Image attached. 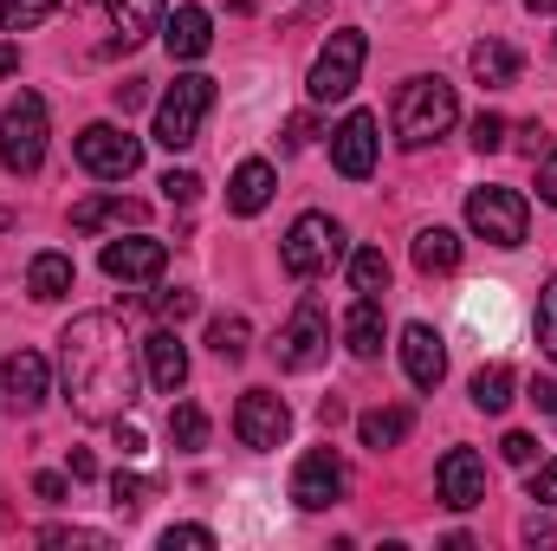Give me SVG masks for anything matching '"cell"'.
Instances as JSON below:
<instances>
[{"label":"cell","mask_w":557,"mask_h":551,"mask_svg":"<svg viewBox=\"0 0 557 551\" xmlns=\"http://www.w3.org/2000/svg\"><path fill=\"white\" fill-rule=\"evenodd\" d=\"M65 403L85 421H117L137 403V344L117 311H78L59 338Z\"/></svg>","instance_id":"cell-1"},{"label":"cell","mask_w":557,"mask_h":551,"mask_svg":"<svg viewBox=\"0 0 557 551\" xmlns=\"http://www.w3.org/2000/svg\"><path fill=\"white\" fill-rule=\"evenodd\" d=\"M454 118H460V98H454L447 78H409V85L396 91V143H403V149L441 143L454 131Z\"/></svg>","instance_id":"cell-2"},{"label":"cell","mask_w":557,"mask_h":551,"mask_svg":"<svg viewBox=\"0 0 557 551\" xmlns=\"http://www.w3.org/2000/svg\"><path fill=\"white\" fill-rule=\"evenodd\" d=\"M208 111H214V78H208V72H182V78L162 91V105H156V143H162V149L201 143Z\"/></svg>","instance_id":"cell-3"},{"label":"cell","mask_w":557,"mask_h":551,"mask_svg":"<svg viewBox=\"0 0 557 551\" xmlns=\"http://www.w3.org/2000/svg\"><path fill=\"white\" fill-rule=\"evenodd\" d=\"M363 59H370V39H363V26H337L324 46H318V59H311V98L318 105H337V98H350L357 91V72H363Z\"/></svg>","instance_id":"cell-4"},{"label":"cell","mask_w":557,"mask_h":551,"mask_svg":"<svg viewBox=\"0 0 557 551\" xmlns=\"http://www.w3.org/2000/svg\"><path fill=\"white\" fill-rule=\"evenodd\" d=\"M39 156H46V98L39 91H20L0 111V169L7 175H33Z\"/></svg>","instance_id":"cell-5"},{"label":"cell","mask_w":557,"mask_h":551,"mask_svg":"<svg viewBox=\"0 0 557 551\" xmlns=\"http://www.w3.org/2000/svg\"><path fill=\"white\" fill-rule=\"evenodd\" d=\"M467 228L480 234V241H493V247H525V228H532V208H525V195L519 188H473L467 195Z\"/></svg>","instance_id":"cell-6"},{"label":"cell","mask_w":557,"mask_h":551,"mask_svg":"<svg viewBox=\"0 0 557 551\" xmlns=\"http://www.w3.org/2000/svg\"><path fill=\"white\" fill-rule=\"evenodd\" d=\"M337 254H344V228L331 221V215H298L292 221V234H285V273L292 279H318L337 267Z\"/></svg>","instance_id":"cell-7"},{"label":"cell","mask_w":557,"mask_h":551,"mask_svg":"<svg viewBox=\"0 0 557 551\" xmlns=\"http://www.w3.org/2000/svg\"><path fill=\"white\" fill-rule=\"evenodd\" d=\"M324 351H331V318H324V305H318V298H298L292 325L278 331V344H273L278 370H318V364H324Z\"/></svg>","instance_id":"cell-8"},{"label":"cell","mask_w":557,"mask_h":551,"mask_svg":"<svg viewBox=\"0 0 557 551\" xmlns=\"http://www.w3.org/2000/svg\"><path fill=\"white\" fill-rule=\"evenodd\" d=\"M78 162H85L98 182H124V175L143 169V143L131 137V131H117V124H85V131H78Z\"/></svg>","instance_id":"cell-9"},{"label":"cell","mask_w":557,"mask_h":551,"mask_svg":"<svg viewBox=\"0 0 557 551\" xmlns=\"http://www.w3.org/2000/svg\"><path fill=\"white\" fill-rule=\"evenodd\" d=\"M234 434L267 454V448H278V441L292 434V409L278 403L273 390H247V396L234 403Z\"/></svg>","instance_id":"cell-10"},{"label":"cell","mask_w":557,"mask_h":551,"mask_svg":"<svg viewBox=\"0 0 557 551\" xmlns=\"http://www.w3.org/2000/svg\"><path fill=\"white\" fill-rule=\"evenodd\" d=\"M292 500H298L305 513H324V506L344 500V461H337V448H311V454L298 461V474H292Z\"/></svg>","instance_id":"cell-11"},{"label":"cell","mask_w":557,"mask_h":551,"mask_svg":"<svg viewBox=\"0 0 557 551\" xmlns=\"http://www.w3.org/2000/svg\"><path fill=\"white\" fill-rule=\"evenodd\" d=\"M434 493H441L454 513L480 506V500H486V461H480L473 448H447L441 467H434Z\"/></svg>","instance_id":"cell-12"},{"label":"cell","mask_w":557,"mask_h":551,"mask_svg":"<svg viewBox=\"0 0 557 551\" xmlns=\"http://www.w3.org/2000/svg\"><path fill=\"white\" fill-rule=\"evenodd\" d=\"M162 267H169V247L149 241V234H131V241H111L104 247V273L117 279V285H156Z\"/></svg>","instance_id":"cell-13"},{"label":"cell","mask_w":557,"mask_h":551,"mask_svg":"<svg viewBox=\"0 0 557 551\" xmlns=\"http://www.w3.org/2000/svg\"><path fill=\"white\" fill-rule=\"evenodd\" d=\"M331 162H337V175H350V182H363V175L376 169V118H370V111H350V118L337 124Z\"/></svg>","instance_id":"cell-14"},{"label":"cell","mask_w":557,"mask_h":551,"mask_svg":"<svg viewBox=\"0 0 557 551\" xmlns=\"http://www.w3.org/2000/svg\"><path fill=\"white\" fill-rule=\"evenodd\" d=\"M0 383H7V403H13V409H26V415L52 396V370H46V357H39V351H13V357L0 364Z\"/></svg>","instance_id":"cell-15"},{"label":"cell","mask_w":557,"mask_h":551,"mask_svg":"<svg viewBox=\"0 0 557 551\" xmlns=\"http://www.w3.org/2000/svg\"><path fill=\"white\" fill-rule=\"evenodd\" d=\"M403 370H409L416 390H441V377H447V344H441L434 325H409V331H403Z\"/></svg>","instance_id":"cell-16"},{"label":"cell","mask_w":557,"mask_h":551,"mask_svg":"<svg viewBox=\"0 0 557 551\" xmlns=\"http://www.w3.org/2000/svg\"><path fill=\"white\" fill-rule=\"evenodd\" d=\"M143 221H149V208H143L137 195H91V201L72 208V228H78V234H98V228H143Z\"/></svg>","instance_id":"cell-17"},{"label":"cell","mask_w":557,"mask_h":551,"mask_svg":"<svg viewBox=\"0 0 557 551\" xmlns=\"http://www.w3.org/2000/svg\"><path fill=\"white\" fill-rule=\"evenodd\" d=\"M143 364H149V383H156L162 396H175V390L188 383V351H182V338H175L169 325H162V331H149Z\"/></svg>","instance_id":"cell-18"},{"label":"cell","mask_w":557,"mask_h":551,"mask_svg":"<svg viewBox=\"0 0 557 551\" xmlns=\"http://www.w3.org/2000/svg\"><path fill=\"white\" fill-rule=\"evenodd\" d=\"M162 46H169V59H201V52L214 46V20H208L201 7H175V13L162 20Z\"/></svg>","instance_id":"cell-19"},{"label":"cell","mask_w":557,"mask_h":551,"mask_svg":"<svg viewBox=\"0 0 557 551\" xmlns=\"http://www.w3.org/2000/svg\"><path fill=\"white\" fill-rule=\"evenodd\" d=\"M273 188H278L273 162H260V156H253V162H240V169H234V182H227V208H234V215H260V208L273 201Z\"/></svg>","instance_id":"cell-20"},{"label":"cell","mask_w":557,"mask_h":551,"mask_svg":"<svg viewBox=\"0 0 557 551\" xmlns=\"http://www.w3.org/2000/svg\"><path fill=\"white\" fill-rule=\"evenodd\" d=\"M344 344H350V357H376L383 351V298L357 292V305L344 311Z\"/></svg>","instance_id":"cell-21"},{"label":"cell","mask_w":557,"mask_h":551,"mask_svg":"<svg viewBox=\"0 0 557 551\" xmlns=\"http://www.w3.org/2000/svg\"><path fill=\"white\" fill-rule=\"evenodd\" d=\"M467 65H473V78H480L486 91H506V85H519V52H512L506 39H480V46L467 52Z\"/></svg>","instance_id":"cell-22"},{"label":"cell","mask_w":557,"mask_h":551,"mask_svg":"<svg viewBox=\"0 0 557 551\" xmlns=\"http://www.w3.org/2000/svg\"><path fill=\"white\" fill-rule=\"evenodd\" d=\"M104 13H111V26H117V46H143L169 13H162V0H104Z\"/></svg>","instance_id":"cell-23"},{"label":"cell","mask_w":557,"mask_h":551,"mask_svg":"<svg viewBox=\"0 0 557 551\" xmlns=\"http://www.w3.org/2000/svg\"><path fill=\"white\" fill-rule=\"evenodd\" d=\"M409 428H416V415H409V409H370V415H357V434H363V448H370V454L403 448V441H409Z\"/></svg>","instance_id":"cell-24"},{"label":"cell","mask_w":557,"mask_h":551,"mask_svg":"<svg viewBox=\"0 0 557 551\" xmlns=\"http://www.w3.org/2000/svg\"><path fill=\"white\" fill-rule=\"evenodd\" d=\"M72 260L65 254H33V267H26V292L39 298V305H52V298H65L72 292Z\"/></svg>","instance_id":"cell-25"},{"label":"cell","mask_w":557,"mask_h":551,"mask_svg":"<svg viewBox=\"0 0 557 551\" xmlns=\"http://www.w3.org/2000/svg\"><path fill=\"white\" fill-rule=\"evenodd\" d=\"M416 267L428 279L454 273V267H460V234H454V228H421L416 234Z\"/></svg>","instance_id":"cell-26"},{"label":"cell","mask_w":557,"mask_h":551,"mask_svg":"<svg viewBox=\"0 0 557 551\" xmlns=\"http://www.w3.org/2000/svg\"><path fill=\"white\" fill-rule=\"evenodd\" d=\"M512 390H519V377H512V364H486V370L473 377V409L499 415L506 403H512Z\"/></svg>","instance_id":"cell-27"},{"label":"cell","mask_w":557,"mask_h":551,"mask_svg":"<svg viewBox=\"0 0 557 551\" xmlns=\"http://www.w3.org/2000/svg\"><path fill=\"white\" fill-rule=\"evenodd\" d=\"M247 338H253L247 318H214V325H208V351H214L221 364H240V357H247Z\"/></svg>","instance_id":"cell-28"},{"label":"cell","mask_w":557,"mask_h":551,"mask_svg":"<svg viewBox=\"0 0 557 551\" xmlns=\"http://www.w3.org/2000/svg\"><path fill=\"white\" fill-rule=\"evenodd\" d=\"M169 441H175L182 454H195V448L208 441V415L195 409V403H175V409H169Z\"/></svg>","instance_id":"cell-29"},{"label":"cell","mask_w":557,"mask_h":551,"mask_svg":"<svg viewBox=\"0 0 557 551\" xmlns=\"http://www.w3.org/2000/svg\"><path fill=\"white\" fill-rule=\"evenodd\" d=\"M350 285H357V292H370V298H376V292H389V260H383V247H363V254L350 260Z\"/></svg>","instance_id":"cell-30"},{"label":"cell","mask_w":557,"mask_h":551,"mask_svg":"<svg viewBox=\"0 0 557 551\" xmlns=\"http://www.w3.org/2000/svg\"><path fill=\"white\" fill-rule=\"evenodd\" d=\"M46 13H59V0H0V33H33Z\"/></svg>","instance_id":"cell-31"},{"label":"cell","mask_w":557,"mask_h":551,"mask_svg":"<svg viewBox=\"0 0 557 551\" xmlns=\"http://www.w3.org/2000/svg\"><path fill=\"white\" fill-rule=\"evenodd\" d=\"M162 493V480H143V474H117L111 480V500H117V513H137V506H149Z\"/></svg>","instance_id":"cell-32"},{"label":"cell","mask_w":557,"mask_h":551,"mask_svg":"<svg viewBox=\"0 0 557 551\" xmlns=\"http://www.w3.org/2000/svg\"><path fill=\"white\" fill-rule=\"evenodd\" d=\"M539 344H545V357L557 364V273L545 279V292H539Z\"/></svg>","instance_id":"cell-33"},{"label":"cell","mask_w":557,"mask_h":551,"mask_svg":"<svg viewBox=\"0 0 557 551\" xmlns=\"http://www.w3.org/2000/svg\"><path fill=\"white\" fill-rule=\"evenodd\" d=\"M39 546H111L104 532H91V526H46L39 532Z\"/></svg>","instance_id":"cell-34"},{"label":"cell","mask_w":557,"mask_h":551,"mask_svg":"<svg viewBox=\"0 0 557 551\" xmlns=\"http://www.w3.org/2000/svg\"><path fill=\"white\" fill-rule=\"evenodd\" d=\"M162 195H169V201H182V208H188V201H195V195H201V175H195V169H169V175H162Z\"/></svg>","instance_id":"cell-35"},{"label":"cell","mask_w":557,"mask_h":551,"mask_svg":"<svg viewBox=\"0 0 557 551\" xmlns=\"http://www.w3.org/2000/svg\"><path fill=\"white\" fill-rule=\"evenodd\" d=\"M149 305L169 318V325H182V318H195V292H149Z\"/></svg>","instance_id":"cell-36"},{"label":"cell","mask_w":557,"mask_h":551,"mask_svg":"<svg viewBox=\"0 0 557 551\" xmlns=\"http://www.w3.org/2000/svg\"><path fill=\"white\" fill-rule=\"evenodd\" d=\"M175 546L214 551V532H208V526H169V532H162V551H175Z\"/></svg>","instance_id":"cell-37"},{"label":"cell","mask_w":557,"mask_h":551,"mask_svg":"<svg viewBox=\"0 0 557 551\" xmlns=\"http://www.w3.org/2000/svg\"><path fill=\"white\" fill-rule=\"evenodd\" d=\"M499 143H506V118L499 111H480L473 118V149H499Z\"/></svg>","instance_id":"cell-38"},{"label":"cell","mask_w":557,"mask_h":551,"mask_svg":"<svg viewBox=\"0 0 557 551\" xmlns=\"http://www.w3.org/2000/svg\"><path fill=\"white\" fill-rule=\"evenodd\" d=\"M499 454H506V461H512V467H532V461H539V441H532V434H525V428H512V434H506V441H499Z\"/></svg>","instance_id":"cell-39"},{"label":"cell","mask_w":557,"mask_h":551,"mask_svg":"<svg viewBox=\"0 0 557 551\" xmlns=\"http://www.w3.org/2000/svg\"><path fill=\"white\" fill-rule=\"evenodd\" d=\"M525 493H532L539 506H557V461H545V467H532V480H525Z\"/></svg>","instance_id":"cell-40"},{"label":"cell","mask_w":557,"mask_h":551,"mask_svg":"<svg viewBox=\"0 0 557 551\" xmlns=\"http://www.w3.org/2000/svg\"><path fill=\"white\" fill-rule=\"evenodd\" d=\"M143 98H149V78H124V85H111V105H117V111H124V118H131V111H137Z\"/></svg>","instance_id":"cell-41"},{"label":"cell","mask_w":557,"mask_h":551,"mask_svg":"<svg viewBox=\"0 0 557 551\" xmlns=\"http://www.w3.org/2000/svg\"><path fill=\"white\" fill-rule=\"evenodd\" d=\"M539 201H552L557 208V143L545 149V162H539Z\"/></svg>","instance_id":"cell-42"},{"label":"cell","mask_w":557,"mask_h":551,"mask_svg":"<svg viewBox=\"0 0 557 551\" xmlns=\"http://www.w3.org/2000/svg\"><path fill=\"white\" fill-rule=\"evenodd\" d=\"M33 493H39L46 506H59V500H65V474H39V480H33Z\"/></svg>","instance_id":"cell-43"},{"label":"cell","mask_w":557,"mask_h":551,"mask_svg":"<svg viewBox=\"0 0 557 551\" xmlns=\"http://www.w3.org/2000/svg\"><path fill=\"white\" fill-rule=\"evenodd\" d=\"M532 403L557 421V383H552V377H532Z\"/></svg>","instance_id":"cell-44"},{"label":"cell","mask_w":557,"mask_h":551,"mask_svg":"<svg viewBox=\"0 0 557 551\" xmlns=\"http://www.w3.org/2000/svg\"><path fill=\"white\" fill-rule=\"evenodd\" d=\"M311 137H318V124H311V118H292V124H285V149H305Z\"/></svg>","instance_id":"cell-45"},{"label":"cell","mask_w":557,"mask_h":551,"mask_svg":"<svg viewBox=\"0 0 557 551\" xmlns=\"http://www.w3.org/2000/svg\"><path fill=\"white\" fill-rule=\"evenodd\" d=\"M117 448H124V454H143V428L124 421V415H117Z\"/></svg>","instance_id":"cell-46"},{"label":"cell","mask_w":557,"mask_h":551,"mask_svg":"<svg viewBox=\"0 0 557 551\" xmlns=\"http://www.w3.org/2000/svg\"><path fill=\"white\" fill-rule=\"evenodd\" d=\"M98 474V461H91V448H72V480H91Z\"/></svg>","instance_id":"cell-47"},{"label":"cell","mask_w":557,"mask_h":551,"mask_svg":"<svg viewBox=\"0 0 557 551\" xmlns=\"http://www.w3.org/2000/svg\"><path fill=\"white\" fill-rule=\"evenodd\" d=\"M519 149H525V156H539V149H545V131H539V124H525V131H519Z\"/></svg>","instance_id":"cell-48"},{"label":"cell","mask_w":557,"mask_h":551,"mask_svg":"<svg viewBox=\"0 0 557 551\" xmlns=\"http://www.w3.org/2000/svg\"><path fill=\"white\" fill-rule=\"evenodd\" d=\"M7 72H20V52H13V46H0V78H7Z\"/></svg>","instance_id":"cell-49"},{"label":"cell","mask_w":557,"mask_h":551,"mask_svg":"<svg viewBox=\"0 0 557 551\" xmlns=\"http://www.w3.org/2000/svg\"><path fill=\"white\" fill-rule=\"evenodd\" d=\"M525 7H532V13H557V0H525Z\"/></svg>","instance_id":"cell-50"},{"label":"cell","mask_w":557,"mask_h":551,"mask_svg":"<svg viewBox=\"0 0 557 551\" xmlns=\"http://www.w3.org/2000/svg\"><path fill=\"white\" fill-rule=\"evenodd\" d=\"M0 228H13V215H7V208H0Z\"/></svg>","instance_id":"cell-51"},{"label":"cell","mask_w":557,"mask_h":551,"mask_svg":"<svg viewBox=\"0 0 557 551\" xmlns=\"http://www.w3.org/2000/svg\"><path fill=\"white\" fill-rule=\"evenodd\" d=\"M552 46H557V39H552Z\"/></svg>","instance_id":"cell-52"}]
</instances>
